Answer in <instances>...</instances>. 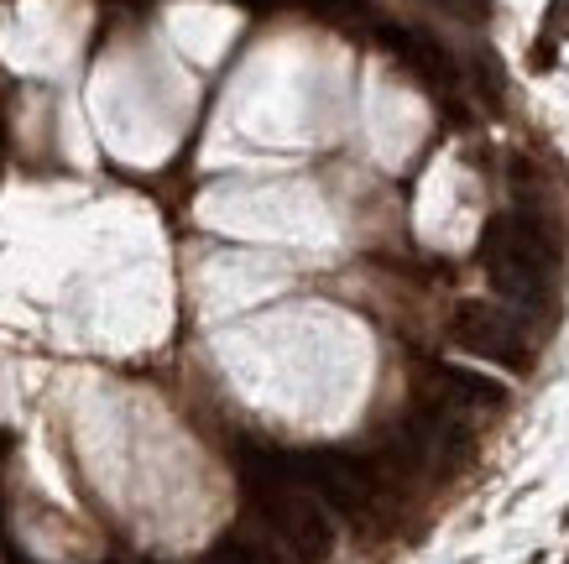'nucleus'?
I'll list each match as a JSON object with an SVG mask.
<instances>
[{"label": "nucleus", "instance_id": "obj_1", "mask_svg": "<svg viewBox=\"0 0 569 564\" xmlns=\"http://www.w3.org/2000/svg\"><path fill=\"white\" fill-rule=\"evenodd\" d=\"M293 465V481L303 492L319 496V507H335L346 513L350 523H366L381 502V481L371 471V461L361 455H346V449H309V455H288Z\"/></svg>", "mask_w": 569, "mask_h": 564}, {"label": "nucleus", "instance_id": "obj_2", "mask_svg": "<svg viewBox=\"0 0 569 564\" xmlns=\"http://www.w3.org/2000/svg\"><path fill=\"white\" fill-rule=\"evenodd\" d=\"M481 261H486L491 288H497L507 304H518V308H549V298H553V267H559V261L528 251L507 215H491V220H486Z\"/></svg>", "mask_w": 569, "mask_h": 564}, {"label": "nucleus", "instance_id": "obj_3", "mask_svg": "<svg viewBox=\"0 0 569 564\" xmlns=\"http://www.w3.org/2000/svg\"><path fill=\"white\" fill-rule=\"evenodd\" d=\"M455 345L470 350V356L481 360H497V366H512L522 372L528 366V345H522V325L512 314H501L497 304H481V298H470V304L455 308V325H449Z\"/></svg>", "mask_w": 569, "mask_h": 564}, {"label": "nucleus", "instance_id": "obj_4", "mask_svg": "<svg viewBox=\"0 0 569 564\" xmlns=\"http://www.w3.org/2000/svg\"><path fill=\"white\" fill-rule=\"evenodd\" d=\"M204 564H277L272 538H251V533H230L220 544L209 548Z\"/></svg>", "mask_w": 569, "mask_h": 564}, {"label": "nucleus", "instance_id": "obj_5", "mask_svg": "<svg viewBox=\"0 0 569 564\" xmlns=\"http://www.w3.org/2000/svg\"><path fill=\"white\" fill-rule=\"evenodd\" d=\"M543 37L565 42L569 37V0H549V17H543Z\"/></svg>", "mask_w": 569, "mask_h": 564}]
</instances>
